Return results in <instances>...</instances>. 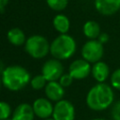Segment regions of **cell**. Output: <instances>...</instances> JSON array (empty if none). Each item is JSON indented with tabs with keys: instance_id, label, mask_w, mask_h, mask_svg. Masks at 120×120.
I'll use <instances>...</instances> for the list:
<instances>
[{
	"instance_id": "obj_1",
	"label": "cell",
	"mask_w": 120,
	"mask_h": 120,
	"mask_svg": "<svg viewBox=\"0 0 120 120\" xmlns=\"http://www.w3.org/2000/svg\"><path fill=\"white\" fill-rule=\"evenodd\" d=\"M85 101L87 107L92 111H104L113 104V89L106 82H98L89 89Z\"/></svg>"
},
{
	"instance_id": "obj_2",
	"label": "cell",
	"mask_w": 120,
	"mask_h": 120,
	"mask_svg": "<svg viewBox=\"0 0 120 120\" xmlns=\"http://www.w3.org/2000/svg\"><path fill=\"white\" fill-rule=\"evenodd\" d=\"M29 71L19 65L6 67L1 74L2 84L9 91H20L23 89L31 81Z\"/></svg>"
},
{
	"instance_id": "obj_3",
	"label": "cell",
	"mask_w": 120,
	"mask_h": 120,
	"mask_svg": "<svg viewBox=\"0 0 120 120\" xmlns=\"http://www.w3.org/2000/svg\"><path fill=\"white\" fill-rule=\"evenodd\" d=\"M77 49L75 39L68 34H60L50 45V53L57 60H67L73 56Z\"/></svg>"
},
{
	"instance_id": "obj_4",
	"label": "cell",
	"mask_w": 120,
	"mask_h": 120,
	"mask_svg": "<svg viewBox=\"0 0 120 120\" xmlns=\"http://www.w3.org/2000/svg\"><path fill=\"white\" fill-rule=\"evenodd\" d=\"M50 43L47 38L40 35L29 37L24 43V50L28 55L36 59H41L50 52Z\"/></svg>"
},
{
	"instance_id": "obj_5",
	"label": "cell",
	"mask_w": 120,
	"mask_h": 120,
	"mask_svg": "<svg viewBox=\"0 0 120 120\" xmlns=\"http://www.w3.org/2000/svg\"><path fill=\"white\" fill-rule=\"evenodd\" d=\"M81 53L84 60L90 64H95L98 61H101V58L103 57V44H101L98 39H89L82 45Z\"/></svg>"
},
{
	"instance_id": "obj_6",
	"label": "cell",
	"mask_w": 120,
	"mask_h": 120,
	"mask_svg": "<svg viewBox=\"0 0 120 120\" xmlns=\"http://www.w3.org/2000/svg\"><path fill=\"white\" fill-rule=\"evenodd\" d=\"M41 74L47 80V82L58 81L64 74V66L60 60L55 58L47 60L41 68Z\"/></svg>"
},
{
	"instance_id": "obj_7",
	"label": "cell",
	"mask_w": 120,
	"mask_h": 120,
	"mask_svg": "<svg viewBox=\"0 0 120 120\" xmlns=\"http://www.w3.org/2000/svg\"><path fill=\"white\" fill-rule=\"evenodd\" d=\"M52 116L54 120H74L75 108L70 101L61 99L54 104Z\"/></svg>"
},
{
	"instance_id": "obj_8",
	"label": "cell",
	"mask_w": 120,
	"mask_h": 120,
	"mask_svg": "<svg viewBox=\"0 0 120 120\" xmlns=\"http://www.w3.org/2000/svg\"><path fill=\"white\" fill-rule=\"evenodd\" d=\"M92 66L89 62L82 59H76L71 62L68 68V73L74 80H82L91 74Z\"/></svg>"
},
{
	"instance_id": "obj_9",
	"label": "cell",
	"mask_w": 120,
	"mask_h": 120,
	"mask_svg": "<svg viewBox=\"0 0 120 120\" xmlns=\"http://www.w3.org/2000/svg\"><path fill=\"white\" fill-rule=\"evenodd\" d=\"M53 106L52 101L47 98H37L32 104L35 115L41 119H46L52 115Z\"/></svg>"
},
{
	"instance_id": "obj_10",
	"label": "cell",
	"mask_w": 120,
	"mask_h": 120,
	"mask_svg": "<svg viewBox=\"0 0 120 120\" xmlns=\"http://www.w3.org/2000/svg\"><path fill=\"white\" fill-rule=\"evenodd\" d=\"M95 8L98 13L111 16L120 10V0H95Z\"/></svg>"
},
{
	"instance_id": "obj_11",
	"label": "cell",
	"mask_w": 120,
	"mask_h": 120,
	"mask_svg": "<svg viewBox=\"0 0 120 120\" xmlns=\"http://www.w3.org/2000/svg\"><path fill=\"white\" fill-rule=\"evenodd\" d=\"M45 95L48 99L51 101H59L63 99L64 95H65V89L64 87L59 83L58 81H53V82H48L45 88Z\"/></svg>"
},
{
	"instance_id": "obj_12",
	"label": "cell",
	"mask_w": 120,
	"mask_h": 120,
	"mask_svg": "<svg viewBox=\"0 0 120 120\" xmlns=\"http://www.w3.org/2000/svg\"><path fill=\"white\" fill-rule=\"evenodd\" d=\"M35 116L32 105L28 103H21L12 112L11 120H34Z\"/></svg>"
},
{
	"instance_id": "obj_13",
	"label": "cell",
	"mask_w": 120,
	"mask_h": 120,
	"mask_svg": "<svg viewBox=\"0 0 120 120\" xmlns=\"http://www.w3.org/2000/svg\"><path fill=\"white\" fill-rule=\"evenodd\" d=\"M91 75L97 82H105L110 76V68L107 63L98 61L92 66Z\"/></svg>"
},
{
	"instance_id": "obj_14",
	"label": "cell",
	"mask_w": 120,
	"mask_h": 120,
	"mask_svg": "<svg viewBox=\"0 0 120 120\" xmlns=\"http://www.w3.org/2000/svg\"><path fill=\"white\" fill-rule=\"evenodd\" d=\"M83 35L88 39H98L100 35V26L95 21H87L82 26Z\"/></svg>"
},
{
	"instance_id": "obj_15",
	"label": "cell",
	"mask_w": 120,
	"mask_h": 120,
	"mask_svg": "<svg viewBox=\"0 0 120 120\" xmlns=\"http://www.w3.org/2000/svg\"><path fill=\"white\" fill-rule=\"evenodd\" d=\"M8 40L14 46H22L25 43L26 38L23 31L20 28H11L7 34Z\"/></svg>"
},
{
	"instance_id": "obj_16",
	"label": "cell",
	"mask_w": 120,
	"mask_h": 120,
	"mask_svg": "<svg viewBox=\"0 0 120 120\" xmlns=\"http://www.w3.org/2000/svg\"><path fill=\"white\" fill-rule=\"evenodd\" d=\"M52 25L54 29L60 34H67L70 27L68 18L64 14H57L52 20Z\"/></svg>"
},
{
	"instance_id": "obj_17",
	"label": "cell",
	"mask_w": 120,
	"mask_h": 120,
	"mask_svg": "<svg viewBox=\"0 0 120 120\" xmlns=\"http://www.w3.org/2000/svg\"><path fill=\"white\" fill-rule=\"evenodd\" d=\"M47 80L44 78L42 74H38L34 76L30 81V85L34 90H40L42 88H45L47 84Z\"/></svg>"
},
{
	"instance_id": "obj_18",
	"label": "cell",
	"mask_w": 120,
	"mask_h": 120,
	"mask_svg": "<svg viewBox=\"0 0 120 120\" xmlns=\"http://www.w3.org/2000/svg\"><path fill=\"white\" fill-rule=\"evenodd\" d=\"M47 5L52 8V10L60 11L67 8L68 0H46Z\"/></svg>"
},
{
	"instance_id": "obj_19",
	"label": "cell",
	"mask_w": 120,
	"mask_h": 120,
	"mask_svg": "<svg viewBox=\"0 0 120 120\" xmlns=\"http://www.w3.org/2000/svg\"><path fill=\"white\" fill-rule=\"evenodd\" d=\"M12 115L10 105L6 101H0V120H7Z\"/></svg>"
},
{
	"instance_id": "obj_20",
	"label": "cell",
	"mask_w": 120,
	"mask_h": 120,
	"mask_svg": "<svg viewBox=\"0 0 120 120\" xmlns=\"http://www.w3.org/2000/svg\"><path fill=\"white\" fill-rule=\"evenodd\" d=\"M111 86L116 90H120V68L115 69L110 76Z\"/></svg>"
},
{
	"instance_id": "obj_21",
	"label": "cell",
	"mask_w": 120,
	"mask_h": 120,
	"mask_svg": "<svg viewBox=\"0 0 120 120\" xmlns=\"http://www.w3.org/2000/svg\"><path fill=\"white\" fill-rule=\"evenodd\" d=\"M73 80H74V79L72 78V76H71L69 73H64V74L60 77V79L58 80V82H59V83L65 88V87L69 86V85L72 83Z\"/></svg>"
},
{
	"instance_id": "obj_22",
	"label": "cell",
	"mask_w": 120,
	"mask_h": 120,
	"mask_svg": "<svg viewBox=\"0 0 120 120\" xmlns=\"http://www.w3.org/2000/svg\"><path fill=\"white\" fill-rule=\"evenodd\" d=\"M112 120H120V100L113 102L112 107Z\"/></svg>"
},
{
	"instance_id": "obj_23",
	"label": "cell",
	"mask_w": 120,
	"mask_h": 120,
	"mask_svg": "<svg viewBox=\"0 0 120 120\" xmlns=\"http://www.w3.org/2000/svg\"><path fill=\"white\" fill-rule=\"evenodd\" d=\"M109 38H110V37H109V35L107 33H100V35L98 38V40L101 44H105V43H107L109 41Z\"/></svg>"
},
{
	"instance_id": "obj_24",
	"label": "cell",
	"mask_w": 120,
	"mask_h": 120,
	"mask_svg": "<svg viewBox=\"0 0 120 120\" xmlns=\"http://www.w3.org/2000/svg\"><path fill=\"white\" fill-rule=\"evenodd\" d=\"M8 0H0V11H3L6 6L8 5Z\"/></svg>"
},
{
	"instance_id": "obj_25",
	"label": "cell",
	"mask_w": 120,
	"mask_h": 120,
	"mask_svg": "<svg viewBox=\"0 0 120 120\" xmlns=\"http://www.w3.org/2000/svg\"><path fill=\"white\" fill-rule=\"evenodd\" d=\"M5 68H6V67L4 66L3 62H2L1 60H0V73H1V74H2V72L4 71V69H5Z\"/></svg>"
},
{
	"instance_id": "obj_26",
	"label": "cell",
	"mask_w": 120,
	"mask_h": 120,
	"mask_svg": "<svg viewBox=\"0 0 120 120\" xmlns=\"http://www.w3.org/2000/svg\"><path fill=\"white\" fill-rule=\"evenodd\" d=\"M92 120H107V119H105V118H101V117H98V118H94V119H92Z\"/></svg>"
},
{
	"instance_id": "obj_27",
	"label": "cell",
	"mask_w": 120,
	"mask_h": 120,
	"mask_svg": "<svg viewBox=\"0 0 120 120\" xmlns=\"http://www.w3.org/2000/svg\"><path fill=\"white\" fill-rule=\"evenodd\" d=\"M43 120H54V119H53L52 117V118H51V117H49V118H46V119H43Z\"/></svg>"
},
{
	"instance_id": "obj_28",
	"label": "cell",
	"mask_w": 120,
	"mask_h": 120,
	"mask_svg": "<svg viewBox=\"0 0 120 120\" xmlns=\"http://www.w3.org/2000/svg\"><path fill=\"white\" fill-rule=\"evenodd\" d=\"M1 84H2V80H1V77H0V88H1Z\"/></svg>"
}]
</instances>
